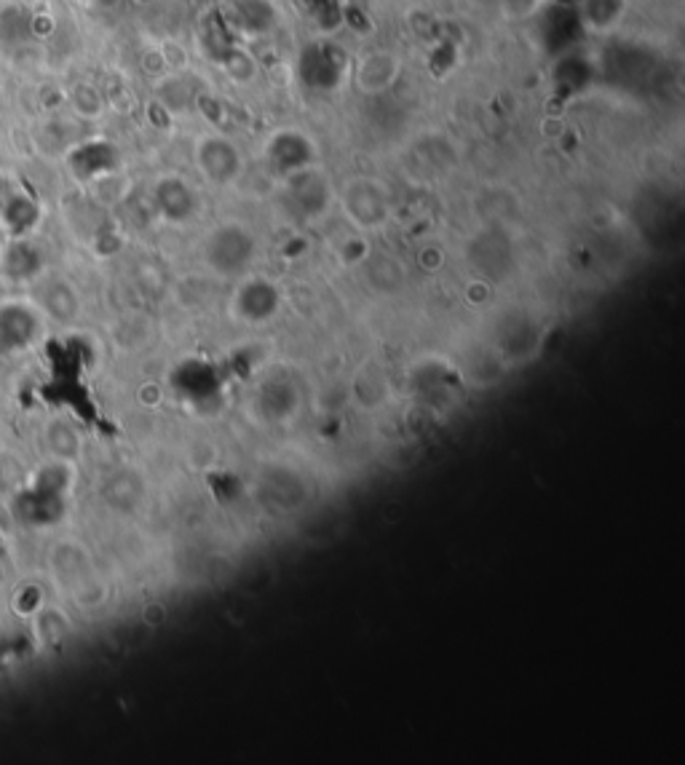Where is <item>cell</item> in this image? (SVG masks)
<instances>
[{
	"label": "cell",
	"instance_id": "obj_1",
	"mask_svg": "<svg viewBox=\"0 0 685 765\" xmlns=\"http://www.w3.org/2000/svg\"><path fill=\"white\" fill-rule=\"evenodd\" d=\"M201 257L215 276L241 279L257 260V236L241 223L217 225L204 239Z\"/></svg>",
	"mask_w": 685,
	"mask_h": 765
},
{
	"label": "cell",
	"instance_id": "obj_2",
	"mask_svg": "<svg viewBox=\"0 0 685 765\" xmlns=\"http://www.w3.org/2000/svg\"><path fill=\"white\" fill-rule=\"evenodd\" d=\"M298 75L303 86H308L311 91H324L327 94V91L340 89L343 81L351 75L348 51L340 43L332 41V38L308 43L298 57Z\"/></svg>",
	"mask_w": 685,
	"mask_h": 765
},
{
	"label": "cell",
	"instance_id": "obj_3",
	"mask_svg": "<svg viewBox=\"0 0 685 765\" xmlns=\"http://www.w3.org/2000/svg\"><path fill=\"white\" fill-rule=\"evenodd\" d=\"M340 204L348 220L362 228V231H375L386 223L391 214V196L388 188L375 177H354L343 185Z\"/></svg>",
	"mask_w": 685,
	"mask_h": 765
},
{
	"label": "cell",
	"instance_id": "obj_4",
	"mask_svg": "<svg viewBox=\"0 0 685 765\" xmlns=\"http://www.w3.org/2000/svg\"><path fill=\"white\" fill-rule=\"evenodd\" d=\"M193 161L201 177L212 185H233L244 172V156L239 145L223 134H204L193 145Z\"/></svg>",
	"mask_w": 685,
	"mask_h": 765
},
{
	"label": "cell",
	"instance_id": "obj_5",
	"mask_svg": "<svg viewBox=\"0 0 685 765\" xmlns=\"http://www.w3.org/2000/svg\"><path fill=\"white\" fill-rule=\"evenodd\" d=\"M233 316L244 324L260 327L279 316L281 311V289L276 281L265 276H241L231 297Z\"/></svg>",
	"mask_w": 685,
	"mask_h": 765
},
{
	"label": "cell",
	"instance_id": "obj_6",
	"mask_svg": "<svg viewBox=\"0 0 685 765\" xmlns=\"http://www.w3.org/2000/svg\"><path fill=\"white\" fill-rule=\"evenodd\" d=\"M284 198L289 212L300 220H319L332 204V188L316 166L284 177Z\"/></svg>",
	"mask_w": 685,
	"mask_h": 765
},
{
	"label": "cell",
	"instance_id": "obj_7",
	"mask_svg": "<svg viewBox=\"0 0 685 765\" xmlns=\"http://www.w3.org/2000/svg\"><path fill=\"white\" fill-rule=\"evenodd\" d=\"M316 158H319L316 142L300 129L284 126L265 140V161L271 166V172L279 174L281 180L300 172V169L316 166Z\"/></svg>",
	"mask_w": 685,
	"mask_h": 765
},
{
	"label": "cell",
	"instance_id": "obj_8",
	"mask_svg": "<svg viewBox=\"0 0 685 765\" xmlns=\"http://www.w3.org/2000/svg\"><path fill=\"white\" fill-rule=\"evenodd\" d=\"M402 78V59L388 49H370L351 62V81L362 94H383Z\"/></svg>",
	"mask_w": 685,
	"mask_h": 765
},
{
	"label": "cell",
	"instance_id": "obj_9",
	"mask_svg": "<svg viewBox=\"0 0 685 765\" xmlns=\"http://www.w3.org/2000/svg\"><path fill=\"white\" fill-rule=\"evenodd\" d=\"M153 206L166 223L185 225L199 214V190L180 174H166L153 185Z\"/></svg>",
	"mask_w": 685,
	"mask_h": 765
},
{
	"label": "cell",
	"instance_id": "obj_10",
	"mask_svg": "<svg viewBox=\"0 0 685 765\" xmlns=\"http://www.w3.org/2000/svg\"><path fill=\"white\" fill-rule=\"evenodd\" d=\"M225 17L231 22L233 33L247 41L268 38L281 22L276 0H228Z\"/></svg>",
	"mask_w": 685,
	"mask_h": 765
},
{
	"label": "cell",
	"instance_id": "obj_11",
	"mask_svg": "<svg viewBox=\"0 0 685 765\" xmlns=\"http://www.w3.org/2000/svg\"><path fill=\"white\" fill-rule=\"evenodd\" d=\"M41 332L38 313L25 303H11L0 308V348L3 351H25Z\"/></svg>",
	"mask_w": 685,
	"mask_h": 765
},
{
	"label": "cell",
	"instance_id": "obj_12",
	"mask_svg": "<svg viewBox=\"0 0 685 765\" xmlns=\"http://www.w3.org/2000/svg\"><path fill=\"white\" fill-rule=\"evenodd\" d=\"M629 3L627 0H581L576 3V14L581 19L584 33L608 35L624 22Z\"/></svg>",
	"mask_w": 685,
	"mask_h": 765
},
{
	"label": "cell",
	"instance_id": "obj_13",
	"mask_svg": "<svg viewBox=\"0 0 685 765\" xmlns=\"http://www.w3.org/2000/svg\"><path fill=\"white\" fill-rule=\"evenodd\" d=\"M43 268V257L41 252L25 239H17L6 249V255H3V271L6 276L14 281H30L35 279Z\"/></svg>",
	"mask_w": 685,
	"mask_h": 765
},
{
	"label": "cell",
	"instance_id": "obj_14",
	"mask_svg": "<svg viewBox=\"0 0 685 765\" xmlns=\"http://www.w3.org/2000/svg\"><path fill=\"white\" fill-rule=\"evenodd\" d=\"M38 204L35 201H30V198L25 196H17V198H11L9 204H6V209H3V217H6V225H9V231L14 233V236H25V233H30L35 228V223H38Z\"/></svg>",
	"mask_w": 685,
	"mask_h": 765
},
{
	"label": "cell",
	"instance_id": "obj_15",
	"mask_svg": "<svg viewBox=\"0 0 685 765\" xmlns=\"http://www.w3.org/2000/svg\"><path fill=\"white\" fill-rule=\"evenodd\" d=\"M46 308H49L57 319H70L75 311H78V300L65 284H54L49 295H46Z\"/></svg>",
	"mask_w": 685,
	"mask_h": 765
},
{
	"label": "cell",
	"instance_id": "obj_16",
	"mask_svg": "<svg viewBox=\"0 0 685 765\" xmlns=\"http://www.w3.org/2000/svg\"><path fill=\"white\" fill-rule=\"evenodd\" d=\"M303 3H306L308 14L322 27H335L340 22L338 0H303Z\"/></svg>",
	"mask_w": 685,
	"mask_h": 765
},
{
	"label": "cell",
	"instance_id": "obj_17",
	"mask_svg": "<svg viewBox=\"0 0 685 765\" xmlns=\"http://www.w3.org/2000/svg\"><path fill=\"white\" fill-rule=\"evenodd\" d=\"M541 9H544V0H504V14L517 22L533 19Z\"/></svg>",
	"mask_w": 685,
	"mask_h": 765
},
{
	"label": "cell",
	"instance_id": "obj_18",
	"mask_svg": "<svg viewBox=\"0 0 685 765\" xmlns=\"http://www.w3.org/2000/svg\"><path fill=\"white\" fill-rule=\"evenodd\" d=\"M3 557H6V549H3V543H0V560H3Z\"/></svg>",
	"mask_w": 685,
	"mask_h": 765
}]
</instances>
